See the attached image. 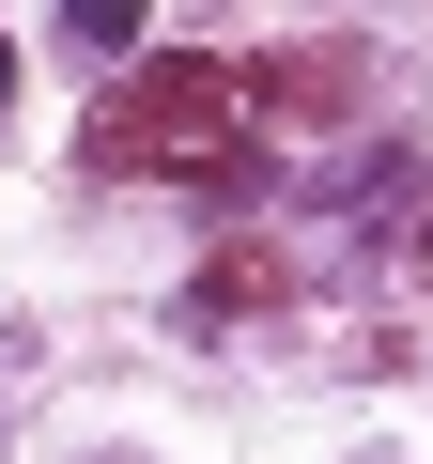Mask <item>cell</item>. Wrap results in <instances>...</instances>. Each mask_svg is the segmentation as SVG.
Wrapping results in <instances>:
<instances>
[{
  "label": "cell",
  "mask_w": 433,
  "mask_h": 464,
  "mask_svg": "<svg viewBox=\"0 0 433 464\" xmlns=\"http://www.w3.org/2000/svg\"><path fill=\"white\" fill-rule=\"evenodd\" d=\"M140 16H155V0H63V32H78V47H109V63L140 47Z\"/></svg>",
  "instance_id": "3"
},
{
  "label": "cell",
  "mask_w": 433,
  "mask_h": 464,
  "mask_svg": "<svg viewBox=\"0 0 433 464\" xmlns=\"http://www.w3.org/2000/svg\"><path fill=\"white\" fill-rule=\"evenodd\" d=\"M264 93H294V109H341V93H356V47H294Z\"/></svg>",
  "instance_id": "2"
},
{
  "label": "cell",
  "mask_w": 433,
  "mask_h": 464,
  "mask_svg": "<svg viewBox=\"0 0 433 464\" xmlns=\"http://www.w3.org/2000/svg\"><path fill=\"white\" fill-rule=\"evenodd\" d=\"M248 93H264V78L201 63V47H155V63H124V78L93 93L78 155H93V170H201V186H233V170H248Z\"/></svg>",
  "instance_id": "1"
},
{
  "label": "cell",
  "mask_w": 433,
  "mask_h": 464,
  "mask_svg": "<svg viewBox=\"0 0 433 464\" xmlns=\"http://www.w3.org/2000/svg\"><path fill=\"white\" fill-rule=\"evenodd\" d=\"M233 310H264V264H248V248H233V264H216V279L186 295V325H233Z\"/></svg>",
  "instance_id": "4"
}]
</instances>
